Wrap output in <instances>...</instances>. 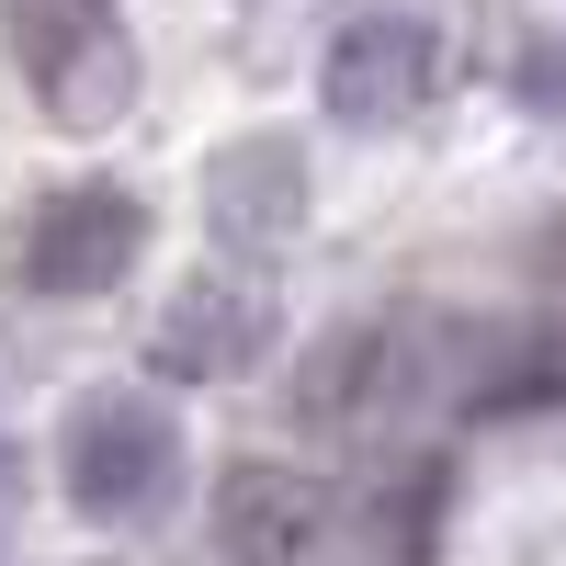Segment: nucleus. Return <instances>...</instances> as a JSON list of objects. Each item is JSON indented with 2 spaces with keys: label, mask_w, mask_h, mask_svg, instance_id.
<instances>
[{
  "label": "nucleus",
  "mask_w": 566,
  "mask_h": 566,
  "mask_svg": "<svg viewBox=\"0 0 566 566\" xmlns=\"http://www.w3.org/2000/svg\"><path fill=\"white\" fill-rule=\"evenodd\" d=\"M0 476H12V453H0Z\"/></svg>",
  "instance_id": "obj_10"
},
{
  "label": "nucleus",
  "mask_w": 566,
  "mask_h": 566,
  "mask_svg": "<svg viewBox=\"0 0 566 566\" xmlns=\"http://www.w3.org/2000/svg\"><path fill=\"white\" fill-rule=\"evenodd\" d=\"M12 57L34 80V114L69 136H103L136 114V34L125 0H12Z\"/></svg>",
  "instance_id": "obj_1"
},
{
  "label": "nucleus",
  "mask_w": 566,
  "mask_h": 566,
  "mask_svg": "<svg viewBox=\"0 0 566 566\" xmlns=\"http://www.w3.org/2000/svg\"><path fill=\"white\" fill-rule=\"evenodd\" d=\"M522 91L566 114V45H533V57H522Z\"/></svg>",
  "instance_id": "obj_8"
},
{
  "label": "nucleus",
  "mask_w": 566,
  "mask_h": 566,
  "mask_svg": "<svg viewBox=\"0 0 566 566\" xmlns=\"http://www.w3.org/2000/svg\"><path fill=\"white\" fill-rule=\"evenodd\" d=\"M136 250H148V205H136L125 181H69V193H45L12 227V272H23V295H45V306L114 295V283L136 272Z\"/></svg>",
  "instance_id": "obj_3"
},
{
  "label": "nucleus",
  "mask_w": 566,
  "mask_h": 566,
  "mask_svg": "<svg viewBox=\"0 0 566 566\" xmlns=\"http://www.w3.org/2000/svg\"><path fill=\"white\" fill-rule=\"evenodd\" d=\"M57 476H69V499L91 522H159L170 488H181V419L159 397H136V386H103V397L69 408Z\"/></svg>",
  "instance_id": "obj_2"
},
{
  "label": "nucleus",
  "mask_w": 566,
  "mask_h": 566,
  "mask_svg": "<svg viewBox=\"0 0 566 566\" xmlns=\"http://www.w3.org/2000/svg\"><path fill=\"white\" fill-rule=\"evenodd\" d=\"M272 352V295L250 272H193L159 306V374H239Z\"/></svg>",
  "instance_id": "obj_6"
},
{
  "label": "nucleus",
  "mask_w": 566,
  "mask_h": 566,
  "mask_svg": "<svg viewBox=\"0 0 566 566\" xmlns=\"http://www.w3.org/2000/svg\"><path fill=\"white\" fill-rule=\"evenodd\" d=\"M205 216H216L227 250L295 239V216H306V159H295V136H239V148H216V170H205Z\"/></svg>",
  "instance_id": "obj_7"
},
{
  "label": "nucleus",
  "mask_w": 566,
  "mask_h": 566,
  "mask_svg": "<svg viewBox=\"0 0 566 566\" xmlns=\"http://www.w3.org/2000/svg\"><path fill=\"white\" fill-rule=\"evenodd\" d=\"M205 533L227 566H340V488L306 464H227L205 499Z\"/></svg>",
  "instance_id": "obj_5"
},
{
  "label": "nucleus",
  "mask_w": 566,
  "mask_h": 566,
  "mask_svg": "<svg viewBox=\"0 0 566 566\" xmlns=\"http://www.w3.org/2000/svg\"><path fill=\"white\" fill-rule=\"evenodd\" d=\"M555 272H566V216H555Z\"/></svg>",
  "instance_id": "obj_9"
},
{
  "label": "nucleus",
  "mask_w": 566,
  "mask_h": 566,
  "mask_svg": "<svg viewBox=\"0 0 566 566\" xmlns=\"http://www.w3.org/2000/svg\"><path fill=\"white\" fill-rule=\"evenodd\" d=\"M431 91H442V23L431 12L386 0V12H352L340 34H328V69H317L328 125L386 136V125H408L419 103H431Z\"/></svg>",
  "instance_id": "obj_4"
}]
</instances>
